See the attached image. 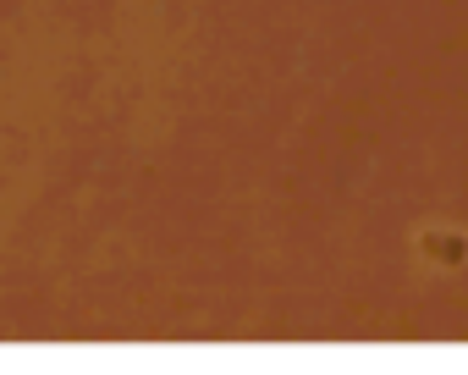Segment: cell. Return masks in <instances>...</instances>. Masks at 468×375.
Instances as JSON below:
<instances>
[{"mask_svg": "<svg viewBox=\"0 0 468 375\" xmlns=\"http://www.w3.org/2000/svg\"><path fill=\"white\" fill-rule=\"evenodd\" d=\"M419 260L435 265V271L468 265V232H463V227H424V232H419Z\"/></svg>", "mask_w": 468, "mask_h": 375, "instance_id": "cell-1", "label": "cell"}]
</instances>
